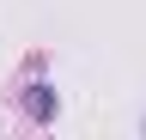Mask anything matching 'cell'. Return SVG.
Wrapping results in <instances>:
<instances>
[{"mask_svg":"<svg viewBox=\"0 0 146 140\" xmlns=\"http://www.w3.org/2000/svg\"><path fill=\"white\" fill-rule=\"evenodd\" d=\"M25 110H31V122H55V85H31Z\"/></svg>","mask_w":146,"mask_h":140,"instance_id":"cell-1","label":"cell"}]
</instances>
